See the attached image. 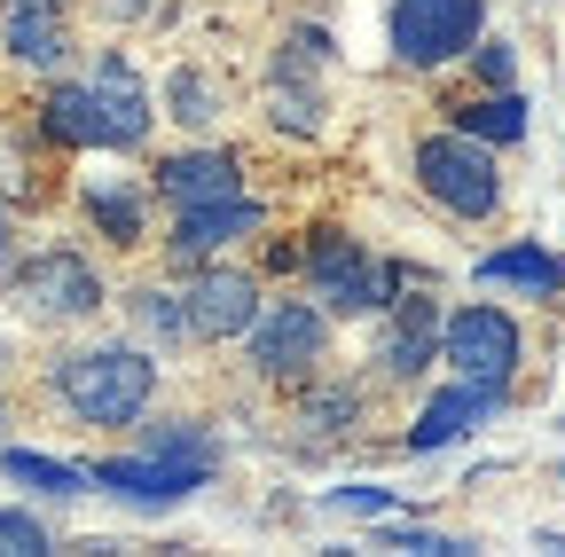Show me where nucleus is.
Returning <instances> with one entry per match:
<instances>
[{
    "mask_svg": "<svg viewBox=\"0 0 565 557\" xmlns=\"http://www.w3.org/2000/svg\"><path fill=\"white\" fill-rule=\"evenodd\" d=\"M55 393L71 400V416L95 432H118L134 425L158 393V362L141 345H87V354H63L55 362Z\"/></svg>",
    "mask_w": 565,
    "mask_h": 557,
    "instance_id": "obj_1",
    "label": "nucleus"
},
{
    "mask_svg": "<svg viewBox=\"0 0 565 557\" xmlns=\"http://www.w3.org/2000/svg\"><path fill=\"white\" fill-rule=\"evenodd\" d=\"M299 267H307L322 314H385V307L401 299V275H393L385 259H370L353 236H338V228H315Z\"/></svg>",
    "mask_w": 565,
    "mask_h": 557,
    "instance_id": "obj_2",
    "label": "nucleus"
},
{
    "mask_svg": "<svg viewBox=\"0 0 565 557\" xmlns=\"http://www.w3.org/2000/svg\"><path fill=\"white\" fill-rule=\"evenodd\" d=\"M416 189L456 221H487L503 204V173H494L487 142H471V133H424L416 142Z\"/></svg>",
    "mask_w": 565,
    "mask_h": 557,
    "instance_id": "obj_3",
    "label": "nucleus"
},
{
    "mask_svg": "<svg viewBox=\"0 0 565 557\" xmlns=\"http://www.w3.org/2000/svg\"><path fill=\"white\" fill-rule=\"evenodd\" d=\"M487 32V0H393V55L408 72H440V63L471 55Z\"/></svg>",
    "mask_w": 565,
    "mask_h": 557,
    "instance_id": "obj_4",
    "label": "nucleus"
},
{
    "mask_svg": "<svg viewBox=\"0 0 565 557\" xmlns=\"http://www.w3.org/2000/svg\"><path fill=\"white\" fill-rule=\"evenodd\" d=\"M519 354H526V338L503 307H463L440 322V362L456 377H479V385H511L519 377Z\"/></svg>",
    "mask_w": 565,
    "mask_h": 557,
    "instance_id": "obj_5",
    "label": "nucleus"
},
{
    "mask_svg": "<svg viewBox=\"0 0 565 557\" xmlns=\"http://www.w3.org/2000/svg\"><path fill=\"white\" fill-rule=\"evenodd\" d=\"M322 338H330L322 307L282 299V307H259V314L244 322V354H252L259 377H307V369L322 362Z\"/></svg>",
    "mask_w": 565,
    "mask_h": 557,
    "instance_id": "obj_6",
    "label": "nucleus"
},
{
    "mask_svg": "<svg viewBox=\"0 0 565 557\" xmlns=\"http://www.w3.org/2000/svg\"><path fill=\"white\" fill-rule=\"evenodd\" d=\"M17 299L40 322H87V314H103V275L79 251H40L17 267Z\"/></svg>",
    "mask_w": 565,
    "mask_h": 557,
    "instance_id": "obj_7",
    "label": "nucleus"
},
{
    "mask_svg": "<svg viewBox=\"0 0 565 557\" xmlns=\"http://www.w3.org/2000/svg\"><path fill=\"white\" fill-rule=\"evenodd\" d=\"M87 479L110 486V495L134 503V511H173L181 495H196V486L212 479V463H181V456H110V463H95Z\"/></svg>",
    "mask_w": 565,
    "mask_h": 557,
    "instance_id": "obj_8",
    "label": "nucleus"
},
{
    "mask_svg": "<svg viewBox=\"0 0 565 557\" xmlns=\"http://www.w3.org/2000/svg\"><path fill=\"white\" fill-rule=\"evenodd\" d=\"M252 314H259V283L244 267H196V283L181 291L189 338H244Z\"/></svg>",
    "mask_w": 565,
    "mask_h": 557,
    "instance_id": "obj_9",
    "label": "nucleus"
},
{
    "mask_svg": "<svg viewBox=\"0 0 565 557\" xmlns=\"http://www.w3.org/2000/svg\"><path fill=\"white\" fill-rule=\"evenodd\" d=\"M511 400V385H479V377H456L448 393H433L424 400V416H416V432H408V456H433V448H456L463 432H479L494 408Z\"/></svg>",
    "mask_w": 565,
    "mask_h": 557,
    "instance_id": "obj_10",
    "label": "nucleus"
},
{
    "mask_svg": "<svg viewBox=\"0 0 565 557\" xmlns=\"http://www.w3.org/2000/svg\"><path fill=\"white\" fill-rule=\"evenodd\" d=\"M424 362H440V307L433 299H393L385 322H377V369L416 377Z\"/></svg>",
    "mask_w": 565,
    "mask_h": 557,
    "instance_id": "obj_11",
    "label": "nucleus"
},
{
    "mask_svg": "<svg viewBox=\"0 0 565 557\" xmlns=\"http://www.w3.org/2000/svg\"><path fill=\"white\" fill-rule=\"evenodd\" d=\"M236 236H259V204H252V196L189 204V213H181V228L166 236V259H173V267H196V259H212V251H221V244H236Z\"/></svg>",
    "mask_w": 565,
    "mask_h": 557,
    "instance_id": "obj_12",
    "label": "nucleus"
},
{
    "mask_svg": "<svg viewBox=\"0 0 565 557\" xmlns=\"http://www.w3.org/2000/svg\"><path fill=\"white\" fill-rule=\"evenodd\" d=\"M95 110H103V150H141V133H150V95H141V79H134V63L126 55H103L95 63Z\"/></svg>",
    "mask_w": 565,
    "mask_h": 557,
    "instance_id": "obj_13",
    "label": "nucleus"
},
{
    "mask_svg": "<svg viewBox=\"0 0 565 557\" xmlns=\"http://www.w3.org/2000/svg\"><path fill=\"white\" fill-rule=\"evenodd\" d=\"M158 189H166L173 213H189V204L244 196V173H236V158H228V150H181V158H166V165H158Z\"/></svg>",
    "mask_w": 565,
    "mask_h": 557,
    "instance_id": "obj_14",
    "label": "nucleus"
},
{
    "mask_svg": "<svg viewBox=\"0 0 565 557\" xmlns=\"http://www.w3.org/2000/svg\"><path fill=\"white\" fill-rule=\"evenodd\" d=\"M479 283H503V291H526V299H565V259L542 251V244H511V251L479 259Z\"/></svg>",
    "mask_w": 565,
    "mask_h": 557,
    "instance_id": "obj_15",
    "label": "nucleus"
},
{
    "mask_svg": "<svg viewBox=\"0 0 565 557\" xmlns=\"http://www.w3.org/2000/svg\"><path fill=\"white\" fill-rule=\"evenodd\" d=\"M456 133H471V142H487V150L526 142V103H519V87H487L479 103H456Z\"/></svg>",
    "mask_w": 565,
    "mask_h": 557,
    "instance_id": "obj_16",
    "label": "nucleus"
},
{
    "mask_svg": "<svg viewBox=\"0 0 565 557\" xmlns=\"http://www.w3.org/2000/svg\"><path fill=\"white\" fill-rule=\"evenodd\" d=\"M40 126H47V142H63V150H103L95 87H55V95L40 103Z\"/></svg>",
    "mask_w": 565,
    "mask_h": 557,
    "instance_id": "obj_17",
    "label": "nucleus"
},
{
    "mask_svg": "<svg viewBox=\"0 0 565 557\" xmlns=\"http://www.w3.org/2000/svg\"><path fill=\"white\" fill-rule=\"evenodd\" d=\"M0 471H9L17 486H32V495H47V503H71V495H87V486H95L79 463H55V456H32V448H9Z\"/></svg>",
    "mask_w": 565,
    "mask_h": 557,
    "instance_id": "obj_18",
    "label": "nucleus"
},
{
    "mask_svg": "<svg viewBox=\"0 0 565 557\" xmlns=\"http://www.w3.org/2000/svg\"><path fill=\"white\" fill-rule=\"evenodd\" d=\"M0 40H9L17 63H63V9H9V24H0Z\"/></svg>",
    "mask_w": 565,
    "mask_h": 557,
    "instance_id": "obj_19",
    "label": "nucleus"
},
{
    "mask_svg": "<svg viewBox=\"0 0 565 557\" xmlns=\"http://www.w3.org/2000/svg\"><path fill=\"white\" fill-rule=\"evenodd\" d=\"M267 118L282 126V133H299V142H315V133H322V95L307 87V79H267Z\"/></svg>",
    "mask_w": 565,
    "mask_h": 557,
    "instance_id": "obj_20",
    "label": "nucleus"
},
{
    "mask_svg": "<svg viewBox=\"0 0 565 557\" xmlns=\"http://www.w3.org/2000/svg\"><path fill=\"white\" fill-rule=\"evenodd\" d=\"M87 221H95L110 244H126V251H134V244H141V196H134V189L95 181V189H87Z\"/></svg>",
    "mask_w": 565,
    "mask_h": 557,
    "instance_id": "obj_21",
    "label": "nucleus"
},
{
    "mask_svg": "<svg viewBox=\"0 0 565 557\" xmlns=\"http://www.w3.org/2000/svg\"><path fill=\"white\" fill-rule=\"evenodd\" d=\"M282 79H307V72H330V32L322 24H291V40H282Z\"/></svg>",
    "mask_w": 565,
    "mask_h": 557,
    "instance_id": "obj_22",
    "label": "nucleus"
},
{
    "mask_svg": "<svg viewBox=\"0 0 565 557\" xmlns=\"http://www.w3.org/2000/svg\"><path fill=\"white\" fill-rule=\"evenodd\" d=\"M126 314L150 330V338H166V345H181V338H189V322H181V299H173V291H134V299H126Z\"/></svg>",
    "mask_w": 565,
    "mask_h": 557,
    "instance_id": "obj_23",
    "label": "nucleus"
},
{
    "mask_svg": "<svg viewBox=\"0 0 565 557\" xmlns=\"http://www.w3.org/2000/svg\"><path fill=\"white\" fill-rule=\"evenodd\" d=\"M166 103H173V118H181V126H212V118H221V87L196 79V72H173Z\"/></svg>",
    "mask_w": 565,
    "mask_h": 557,
    "instance_id": "obj_24",
    "label": "nucleus"
},
{
    "mask_svg": "<svg viewBox=\"0 0 565 557\" xmlns=\"http://www.w3.org/2000/svg\"><path fill=\"white\" fill-rule=\"evenodd\" d=\"M377 549H416V557H463L479 542H456V534H424V526H385L377 518Z\"/></svg>",
    "mask_w": 565,
    "mask_h": 557,
    "instance_id": "obj_25",
    "label": "nucleus"
},
{
    "mask_svg": "<svg viewBox=\"0 0 565 557\" xmlns=\"http://www.w3.org/2000/svg\"><path fill=\"white\" fill-rule=\"evenodd\" d=\"M40 549H55V542L32 511H0V557H40Z\"/></svg>",
    "mask_w": 565,
    "mask_h": 557,
    "instance_id": "obj_26",
    "label": "nucleus"
},
{
    "mask_svg": "<svg viewBox=\"0 0 565 557\" xmlns=\"http://www.w3.org/2000/svg\"><path fill=\"white\" fill-rule=\"evenodd\" d=\"M471 72H479V87H511L519 79V55H511V40H471Z\"/></svg>",
    "mask_w": 565,
    "mask_h": 557,
    "instance_id": "obj_27",
    "label": "nucleus"
},
{
    "mask_svg": "<svg viewBox=\"0 0 565 557\" xmlns=\"http://www.w3.org/2000/svg\"><path fill=\"white\" fill-rule=\"evenodd\" d=\"M322 511H353V518H393V486H338V495H322Z\"/></svg>",
    "mask_w": 565,
    "mask_h": 557,
    "instance_id": "obj_28",
    "label": "nucleus"
},
{
    "mask_svg": "<svg viewBox=\"0 0 565 557\" xmlns=\"http://www.w3.org/2000/svg\"><path fill=\"white\" fill-rule=\"evenodd\" d=\"M345 416H353V393H345V385H330V393H315V400H307V425H322V432H338Z\"/></svg>",
    "mask_w": 565,
    "mask_h": 557,
    "instance_id": "obj_29",
    "label": "nucleus"
},
{
    "mask_svg": "<svg viewBox=\"0 0 565 557\" xmlns=\"http://www.w3.org/2000/svg\"><path fill=\"white\" fill-rule=\"evenodd\" d=\"M141 9H150V0H110V17H141Z\"/></svg>",
    "mask_w": 565,
    "mask_h": 557,
    "instance_id": "obj_30",
    "label": "nucleus"
},
{
    "mask_svg": "<svg viewBox=\"0 0 565 557\" xmlns=\"http://www.w3.org/2000/svg\"><path fill=\"white\" fill-rule=\"evenodd\" d=\"M0 251H9V228H0Z\"/></svg>",
    "mask_w": 565,
    "mask_h": 557,
    "instance_id": "obj_31",
    "label": "nucleus"
}]
</instances>
